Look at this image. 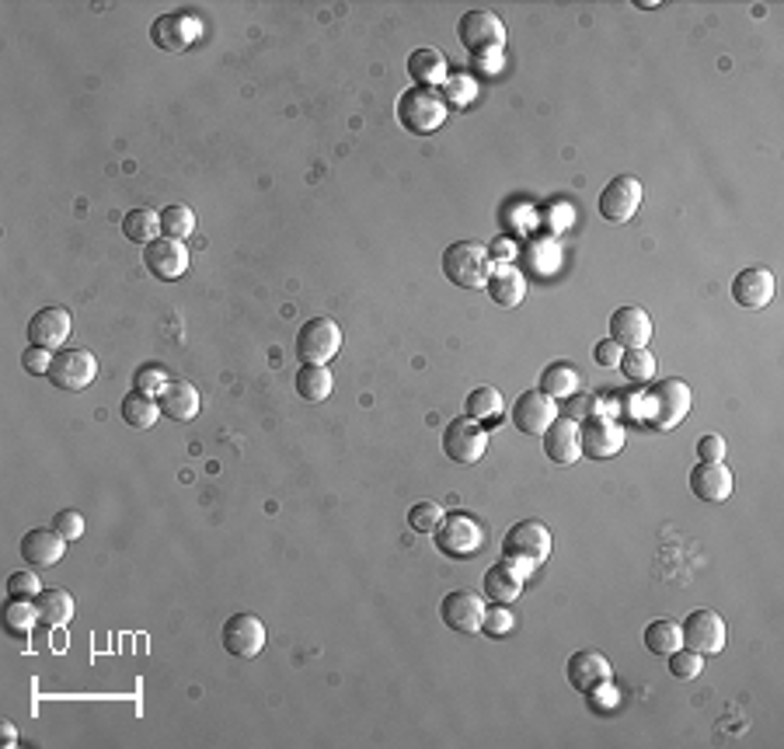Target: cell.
Masks as SVG:
<instances>
[{
  "label": "cell",
  "mask_w": 784,
  "mask_h": 749,
  "mask_svg": "<svg viewBox=\"0 0 784 749\" xmlns=\"http://www.w3.org/2000/svg\"><path fill=\"white\" fill-rule=\"evenodd\" d=\"M620 373H625V380L631 384H652L655 380V355L649 349H625L620 352Z\"/></svg>",
  "instance_id": "cell-35"
},
{
  "label": "cell",
  "mask_w": 784,
  "mask_h": 749,
  "mask_svg": "<svg viewBox=\"0 0 784 749\" xmlns=\"http://www.w3.org/2000/svg\"><path fill=\"white\" fill-rule=\"evenodd\" d=\"M450 116L447 95L436 92V87H408V92L398 98V122L412 133V136H430L436 133Z\"/></svg>",
  "instance_id": "cell-2"
},
{
  "label": "cell",
  "mask_w": 784,
  "mask_h": 749,
  "mask_svg": "<svg viewBox=\"0 0 784 749\" xmlns=\"http://www.w3.org/2000/svg\"><path fill=\"white\" fill-rule=\"evenodd\" d=\"M489 450V430L485 422L478 419H454L447 430H443V454H447L454 463H478Z\"/></svg>",
  "instance_id": "cell-9"
},
{
  "label": "cell",
  "mask_w": 784,
  "mask_h": 749,
  "mask_svg": "<svg viewBox=\"0 0 784 749\" xmlns=\"http://www.w3.org/2000/svg\"><path fill=\"white\" fill-rule=\"evenodd\" d=\"M547 398H572L579 390V370L572 363H551L544 373H541V387Z\"/></svg>",
  "instance_id": "cell-32"
},
{
  "label": "cell",
  "mask_w": 784,
  "mask_h": 749,
  "mask_svg": "<svg viewBox=\"0 0 784 749\" xmlns=\"http://www.w3.org/2000/svg\"><path fill=\"white\" fill-rule=\"evenodd\" d=\"M670 659V673H673V680H684V684H690V680H698L701 676V669H704V655L701 652H690V649H676L673 655H666Z\"/></svg>",
  "instance_id": "cell-39"
},
{
  "label": "cell",
  "mask_w": 784,
  "mask_h": 749,
  "mask_svg": "<svg viewBox=\"0 0 784 749\" xmlns=\"http://www.w3.org/2000/svg\"><path fill=\"white\" fill-rule=\"evenodd\" d=\"M144 265L147 273L160 282H171V279H182L185 269H189V247L185 241H171V238H154L147 247H144Z\"/></svg>",
  "instance_id": "cell-15"
},
{
  "label": "cell",
  "mask_w": 784,
  "mask_h": 749,
  "mask_svg": "<svg viewBox=\"0 0 784 749\" xmlns=\"http://www.w3.org/2000/svg\"><path fill=\"white\" fill-rule=\"evenodd\" d=\"M67 555V537H60L52 527H35L22 537V558L32 568H52Z\"/></svg>",
  "instance_id": "cell-24"
},
{
  "label": "cell",
  "mask_w": 784,
  "mask_h": 749,
  "mask_svg": "<svg viewBox=\"0 0 784 749\" xmlns=\"http://www.w3.org/2000/svg\"><path fill=\"white\" fill-rule=\"evenodd\" d=\"M119 415H122V422L130 425V430H150V425H154L160 415H165V412H160L157 395L133 387L130 395L119 401Z\"/></svg>",
  "instance_id": "cell-29"
},
{
  "label": "cell",
  "mask_w": 784,
  "mask_h": 749,
  "mask_svg": "<svg viewBox=\"0 0 784 749\" xmlns=\"http://www.w3.org/2000/svg\"><path fill=\"white\" fill-rule=\"evenodd\" d=\"M690 492L704 498V503H725L733 495V471L725 468V460H701L690 471Z\"/></svg>",
  "instance_id": "cell-21"
},
{
  "label": "cell",
  "mask_w": 784,
  "mask_h": 749,
  "mask_svg": "<svg viewBox=\"0 0 784 749\" xmlns=\"http://www.w3.org/2000/svg\"><path fill=\"white\" fill-rule=\"evenodd\" d=\"M611 338L620 349H649L652 317L641 307H617L611 314Z\"/></svg>",
  "instance_id": "cell-23"
},
{
  "label": "cell",
  "mask_w": 784,
  "mask_h": 749,
  "mask_svg": "<svg viewBox=\"0 0 784 749\" xmlns=\"http://www.w3.org/2000/svg\"><path fill=\"white\" fill-rule=\"evenodd\" d=\"M641 203H646V185L635 174H617L614 182L603 185L596 209L607 224H628L641 209Z\"/></svg>",
  "instance_id": "cell-8"
},
{
  "label": "cell",
  "mask_w": 784,
  "mask_h": 749,
  "mask_svg": "<svg viewBox=\"0 0 784 749\" xmlns=\"http://www.w3.org/2000/svg\"><path fill=\"white\" fill-rule=\"evenodd\" d=\"M465 408H468V419H478V422H485V419H503V395H498L495 387L481 384V387H474L471 395H468Z\"/></svg>",
  "instance_id": "cell-37"
},
{
  "label": "cell",
  "mask_w": 784,
  "mask_h": 749,
  "mask_svg": "<svg viewBox=\"0 0 784 749\" xmlns=\"http://www.w3.org/2000/svg\"><path fill=\"white\" fill-rule=\"evenodd\" d=\"M293 387H297V395L304 398V401H311V404H321V401H328V398H331V387H335V380H331L328 366L304 363V366H300V373H297Z\"/></svg>",
  "instance_id": "cell-31"
},
{
  "label": "cell",
  "mask_w": 784,
  "mask_h": 749,
  "mask_svg": "<svg viewBox=\"0 0 784 749\" xmlns=\"http://www.w3.org/2000/svg\"><path fill=\"white\" fill-rule=\"evenodd\" d=\"M168 380H171V377H168V373L160 370V366H144V370L136 373V387H140V390H150V395H154V387L160 390Z\"/></svg>",
  "instance_id": "cell-47"
},
{
  "label": "cell",
  "mask_w": 784,
  "mask_h": 749,
  "mask_svg": "<svg viewBox=\"0 0 784 749\" xmlns=\"http://www.w3.org/2000/svg\"><path fill=\"white\" fill-rule=\"evenodd\" d=\"M725 454H728V447H725V439L719 433L701 436V443H698V457L701 460H725Z\"/></svg>",
  "instance_id": "cell-46"
},
{
  "label": "cell",
  "mask_w": 784,
  "mask_h": 749,
  "mask_svg": "<svg viewBox=\"0 0 784 749\" xmlns=\"http://www.w3.org/2000/svg\"><path fill=\"white\" fill-rule=\"evenodd\" d=\"M579 447H582V457L590 460H611L625 447V430L607 415H593L579 422Z\"/></svg>",
  "instance_id": "cell-14"
},
{
  "label": "cell",
  "mask_w": 784,
  "mask_h": 749,
  "mask_svg": "<svg viewBox=\"0 0 784 749\" xmlns=\"http://www.w3.org/2000/svg\"><path fill=\"white\" fill-rule=\"evenodd\" d=\"M680 638H684V649L690 652L719 655L728 641V628L715 611H690L687 620L680 624Z\"/></svg>",
  "instance_id": "cell-11"
},
{
  "label": "cell",
  "mask_w": 784,
  "mask_h": 749,
  "mask_svg": "<svg viewBox=\"0 0 784 749\" xmlns=\"http://www.w3.org/2000/svg\"><path fill=\"white\" fill-rule=\"evenodd\" d=\"M157 234H160V213L144 206V209H130L126 217H122V238L126 241L147 247Z\"/></svg>",
  "instance_id": "cell-33"
},
{
  "label": "cell",
  "mask_w": 784,
  "mask_h": 749,
  "mask_svg": "<svg viewBox=\"0 0 784 749\" xmlns=\"http://www.w3.org/2000/svg\"><path fill=\"white\" fill-rule=\"evenodd\" d=\"M8 600H35L43 593V582H39V572H11L8 582Z\"/></svg>",
  "instance_id": "cell-41"
},
{
  "label": "cell",
  "mask_w": 784,
  "mask_h": 749,
  "mask_svg": "<svg viewBox=\"0 0 784 749\" xmlns=\"http://www.w3.org/2000/svg\"><path fill=\"white\" fill-rule=\"evenodd\" d=\"M433 533H436V551L454 561H468L481 555V547H485V527L478 523V516L465 509L443 516V523Z\"/></svg>",
  "instance_id": "cell-4"
},
{
  "label": "cell",
  "mask_w": 784,
  "mask_h": 749,
  "mask_svg": "<svg viewBox=\"0 0 784 749\" xmlns=\"http://www.w3.org/2000/svg\"><path fill=\"white\" fill-rule=\"evenodd\" d=\"M46 377L60 390H84L98 377V360H95V352H87V349H60V352H52Z\"/></svg>",
  "instance_id": "cell-10"
},
{
  "label": "cell",
  "mask_w": 784,
  "mask_h": 749,
  "mask_svg": "<svg viewBox=\"0 0 784 749\" xmlns=\"http://www.w3.org/2000/svg\"><path fill=\"white\" fill-rule=\"evenodd\" d=\"M485 596H478L474 590H450L439 600V617L450 631L460 635H478L485 624Z\"/></svg>",
  "instance_id": "cell-12"
},
{
  "label": "cell",
  "mask_w": 784,
  "mask_h": 749,
  "mask_svg": "<svg viewBox=\"0 0 784 749\" xmlns=\"http://www.w3.org/2000/svg\"><path fill=\"white\" fill-rule=\"evenodd\" d=\"M641 404H646L641 422L655 433H670L690 412V387L684 380H659V384H652V390Z\"/></svg>",
  "instance_id": "cell-3"
},
{
  "label": "cell",
  "mask_w": 784,
  "mask_h": 749,
  "mask_svg": "<svg viewBox=\"0 0 784 749\" xmlns=\"http://www.w3.org/2000/svg\"><path fill=\"white\" fill-rule=\"evenodd\" d=\"M485 287H489V293H492V300L498 303V307H506V311L520 307L523 297H527V279L516 265H498V269H492Z\"/></svg>",
  "instance_id": "cell-27"
},
{
  "label": "cell",
  "mask_w": 784,
  "mask_h": 749,
  "mask_svg": "<svg viewBox=\"0 0 784 749\" xmlns=\"http://www.w3.org/2000/svg\"><path fill=\"white\" fill-rule=\"evenodd\" d=\"M541 439H544V457L555 460V463H576V460L582 457V447H579V422H576V419L558 415L555 422L547 425V433H544Z\"/></svg>",
  "instance_id": "cell-25"
},
{
  "label": "cell",
  "mask_w": 784,
  "mask_h": 749,
  "mask_svg": "<svg viewBox=\"0 0 784 749\" xmlns=\"http://www.w3.org/2000/svg\"><path fill=\"white\" fill-rule=\"evenodd\" d=\"M551 558V530L541 520H520L503 537V561H509L523 579Z\"/></svg>",
  "instance_id": "cell-1"
},
{
  "label": "cell",
  "mask_w": 784,
  "mask_h": 749,
  "mask_svg": "<svg viewBox=\"0 0 784 749\" xmlns=\"http://www.w3.org/2000/svg\"><path fill=\"white\" fill-rule=\"evenodd\" d=\"M192 230H195V213L182 203H171L160 209V234L171 238V241H185L192 238Z\"/></svg>",
  "instance_id": "cell-36"
},
{
  "label": "cell",
  "mask_w": 784,
  "mask_h": 749,
  "mask_svg": "<svg viewBox=\"0 0 784 749\" xmlns=\"http://www.w3.org/2000/svg\"><path fill=\"white\" fill-rule=\"evenodd\" d=\"M443 506L433 503V498H425V503H415L412 509H408V527H412L415 533H433L439 523H443Z\"/></svg>",
  "instance_id": "cell-40"
},
{
  "label": "cell",
  "mask_w": 784,
  "mask_h": 749,
  "mask_svg": "<svg viewBox=\"0 0 784 749\" xmlns=\"http://www.w3.org/2000/svg\"><path fill=\"white\" fill-rule=\"evenodd\" d=\"M224 649L238 659H255L265 649V624L255 614H234L224 624Z\"/></svg>",
  "instance_id": "cell-19"
},
{
  "label": "cell",
  "mask_w": 784,
  "mask_h": 749,
  "mask_svg": "<svg viewBox=\"0 0 784 749\" xmlns=\"http://www.w3.org/2000/svg\"><path fill=\"white\" fill-rule=\"evenodd\" d=\"M0 736H4V746H14L17 742V728L11 722H4V725H0Z\"/></svg>",
  "instance_id": "cell-49"
},
{
  "label": "cell",
  "mask_w": 784,
  "mask_h": 749,
  "mask_svg": "<svg viewBox=\"0 0 784 749\" xmlns=\"http://www.w3.org/2000/svg\"><path fill=\"white\" fill-rule=\"evenodd\" d=\"M562 412H558V404L555 398H547L544 390H523L520 398H516L512 404V425H516V433H523V436H544L547 433V425L555 422Z\"/></svg>",
  "instance_id": "cell-13"
},
{
  "label": "cell",
  "mask_w": 784,
  "mask_h": 749,
  "mask_svg": "<svg viewBox=\"0 0 784 749\" xmlns=\"http://www.w3.org/2000/svg\"><path fill=\"white\" fill-rule=\"evenodd\" d=\"M49 363H52V352L49 349H39V346H28L25 355H22V366L28 373H49Z\"/></svg>",
  "instance_id": "cell-45"
},
{
  "label": "cell",
  "mask_w": 784,
  "mask_h": 749,
  "mask_svg": "<svg viewBox=\"0 0 784 749\" xmlns=\"http://www.w3.org/2000/svg\"><path fill=\"white\" fill-rule=\"evenodd\" d=\"M70 338V314L63 307H43L28 321V346H39L49 352H60Z\"/></svg>",
  "instance_id": "cell-22"
},
{
  "label": "cell",
  "mask_w": 784,
  "mask_h": 749,
  "mask_svg": "<svg viewBox=\"0 0 784 749\" xmlns=\"http://www.w3.org/2000/svg\"><path fill=\"white\" fill-rule=\"evenodd\" d=\"M620 349L614 338H603V342H596V349H593V360H596V366H607V370H614L617 363H620Z\"/></svg>",
  "instance_id": "cell-44"
},
{
  "label": "cell",
  "mask_w": 784,
  "mask_h": 749,
  "mask_svg": "<svg viewBox=\"0 0 784 749\" xmlns=\"http://www.w3.org/2000/svg\"><path fill=\"white\" fill-rule=\"evenodd\" d=\"M52 530L67 541H81L84 537V516L77 509H60L57 516H52Z\"/></svg>",
  "instance_id": "cell-42"
},
{
  "label": "cell",
  "mask_w": 784,
  "mask_h": 749,
  "mask_svg": "<svg viewBox=\"0 0 784 749\" xmlns=\"http://www.w3.org/2000/svg\"><path fill=\"white\" fill-rule=\"evenodd\" d=\"M457 43L478 60L495 57V52L506 46V22L495 11L471 8L460 14V22H457Z\"/></svg>",
  "instance_id": "cell-6"
},
{
  "label": "cell",
  "mask_w": 784,
  "mask_h": 749,
  "mask_svg": "<svg viewBox=\"0 0 784 749\" xmlns=\"http://www.w3.org/2000/svg\"><path fill=\"white\" fill-rule=\"evenodd\" d=\"M200 17L189 14V11H174V14H160L157 22L150 25V39L157 49L165 52H182L195 43V35H200Z\"/></svg>",
  "instance_id": "cell-17"
},
{
  "label": "cell",
  "mask_w": 784,
  "mask_h": 749,
  "mask_svg": "<svg viewBox=\"0 0 784 749\" xmlns=\"http://www.w3.org/2000/svg\"><path fill=\"white\" fill-rule=\"evenodd\" d=\"M777 293V279L768 265H750V269H743L736 279H733V300L746 311H760L768 307Z\"/></svg>",
  "instance_id": "cell-18"
},
{
  "label": "cell",
  "mask_w": 784,
  "mask_h": 749,
  "mask_svg": "<svg viewBox=\"0 0 784 749\" xmlns=\"http://www.w3.org/2000/svg\"><path fill=\"white\" fill-rule=\"evenodd\" d=\"M586 408H590V401H586V398H572V401H568L565 419H576V422H579V415H586Z\"/></svg>",
  "instance_id": "cell-48"
},
{
  "label": "cell",
  "mask_w": 784,
  "mask_h": 749,
  "mask_svg": "<svg viewBox=\"0 0 784 749\" xmlns=\"http://www.w3.org/2000/svg\"><path fill=\"white\" fill-rule=\"evenodd\" d=\"M35 624H43V620H39V611H35V603H28V600H8V606H4V628H8L14 638L32 635Z\"/></svg>",
  "instance_id": "cell-38"
},
{
  "label": "cell",
  "mask_w": 784,
  "mask_h": 749,
  "mask_svg": "<svg viewBox=\"0 0 784 749\" xmlns=\"http://www.w3.org/2000/svg\"><path fill=\"white\" fill-rule=\"evenodd\" d=\"M32 603H35V611H39V620L46 628H67V624L74 620V596L67 590H43Z\"/></svg>",
  "instance_id": "cell-30"
},
{
  "label": "cell",
  "mask_w": 784,
  "mask_h": 749,
  "mask_svg": "<svg viewBox=\"0 0 784 749\" xmlns=\"http://www.w3.org/2000/svg\"><path fill=\"white\" fill-rule=\"evenodd\" d=\"M443 276L460 290H478L485 287L492 276V255L485 244L478 241H454L443 252Z\"/></svg>",
  "instance_id": "cell-5"
},
{
  "label": "cell",
  "mask_w": 784,
  "mask_h": 749,
  "mask_svg": "<svg viewBox=\"0 0 784 749\" xmlns=\"http://www.w3.org/2000/svg\"><path fill=\"white\" fill-rule=\"evenodd\" d=\"M481 631L492 635V638H503V635L512 631V617H509V611L503 603H495L492 611H485V624H481Z\"/></svg>",
  "instance_id": "cell-43"
},
{
  "label": "cell",
  "mask_w": 784,
  "mask_h": 749,
  "mask_svg": "<svg viewBox=\"0 0 784 749\" xmlns=\"http://www.w3.org/2000/svg\"><path fill=\"white\" fill-rule=\"evenodd\" d=\"M568 684H572L579 693H586V698H593L596 690H603L611 684V676H614V669H611V663H607V655H600V652H593V649H582V652H576L572 659H568Z\"/></svg>",
  "instance_id": "cell-16"
},
{
  "label": "cell",
  "mask_w": 784,
  "mask_h": 749,
  "mask_svg": "<svg viewBox=\"0 0 784 749\" xmlns=\"http://www.w3.org/2000/svg\"><path fill=\"white\" fill-rule=\"evenodd\" d=\"M338 349H342V328H338L331 317H311L300 325V331H297L300 363L325 366L331 355H338Z\"/></svg>",
  "instance_id": "cell-7"
},
{
  "label": "cell",
  "mask_w": 784,
  "mask_h": 749,
  "mask_svg": "<svg viewBox=\"0 0 784 749\" xmlns=\"http://www.w3.org/2000/svg\"><path fill=\"white\" fill-rule=\"evenodd\" d=\"M157 404H160V412H165L168 419L192 422L195 415H200V408H203V395H200V387H195L192 380L171 377L165 387L157 390Z\"/></svg>",
  "instance_id": "cell-20"
},
{
  "label": "cell",
  "mask_w": 784,
  "mask_h": 749,
  "mask_svg": "<svg viewBox=\"0 0 784 749\" xmlns=\"http://www.w3.org/2000/svg\"><path fill=\"white\" fill-rule=\"evenodd\" d=\"M520 590H523V576L516 572L509 561H498L485 572V582H481V596L492 600V603H503L509 606L512 600H520Z\"/></svg>",
  "instance_id": "cell-26"
},
{
  "label": "cell",
  "mask_w": 784,
  "mask_h": 749,
  "mask_svg": "<svg viewBox=\"0 0 784 749\" xmlns=\"http://www.w3.org/2000/svg\"><path fill=\"white\" fill-rule=\"evenodd\" d=\"M646 649L652 655H673L676 649H684L680 624L676 620H652L646 628Z\"/></svg>",
  "instance_id": "cell-34"
},
{
  "label": "cell",
  "mask_w": 784,
  "mask_h": 749,
  "mask_svg": "<svg viewBox=\"0 0 784 749\" xmlns=\"http://www.w3.org/2000/svg\"><path fill=\"white\" fill-rule=\"evenodd\" d=\"M408 74H412V81L419 87H436L439 81H447L450 67H447V57H443L439 49L422 46V49L408 52Z\"/></svg>",
  "instance_id": "cell-28"
}]
</instances>
